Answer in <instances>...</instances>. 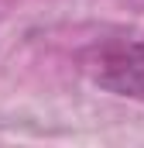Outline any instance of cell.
Here are the masks:
<instances>
[{
  "instance_id": "1",
  "label": "cell",
  "mask_w": 144,
  "mask_h": 148,
  "mask_svg": "<svg viewBox=\"0 0 144 148\" xmlns=\"http://www.w3.org/2000/svg\"><path fill=\"white\" fill-rule=\"evenodd\" d=\"M82 73L113 97L144 100V31L96 38L82 52Z\"/></svg>"
}]
</instances>
